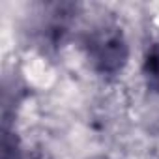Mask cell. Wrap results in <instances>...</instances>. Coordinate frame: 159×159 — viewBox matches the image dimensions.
Masks as SVG:
<instances>
[{
    "instance_id": "6da1fadb",
    "label": "cell",
    "mask_w": 159,
    "mask_h": 159,
    "mask_svg": "<svg viewBox=\"0 0 159 159\" xmlns=\"http://www.w3.org/2000/svg\"><path fill=\"white\" fill-rule=\"evenodd\" d=\"M148 75L159 84V51H155L148 58Z\"/></svg>"
}]
</instances>
